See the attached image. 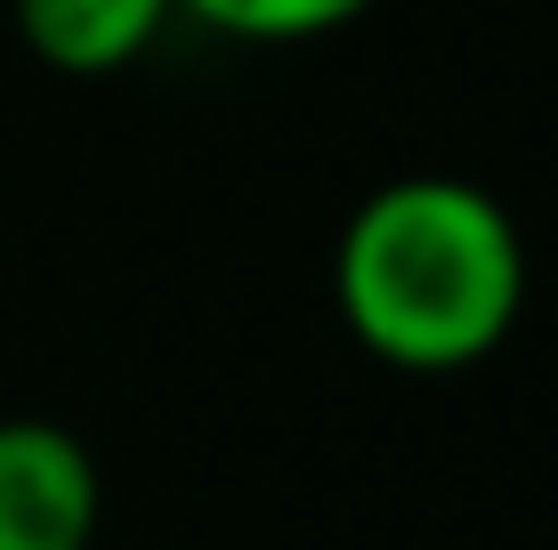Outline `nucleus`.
I'll return each instance as SVG.
<instances>
[{
	"mask_svg": "<svg viewBox=\"0 0 558 550\" xmlns=\"http://www.w3.org/2000/svg\"><path fill=\"white\" fill-rule=\"evenodd\" d=\"M332 300L364 356L470 372L526 316V235L510 203L453 170L380 179L332 243Z\"/></svg>",
	"mask_w": 558,
	"mask_h": 550,
	"instance_id": "1",
	"label": "nucleus"
},
{
	"mask_svg": "<svg viewBox=\"0 0 558 550\" xmlns=\"http://www.w3.org/2000/svg\"><path fill=\"white\" fill-rule=\"evenodd\" d=\"M106 478L65 421H0V550H98Z\"/></svg>",
	"mask_w": 558,
	"mask_h": 550,
	"instance_id": "2",
	"label": "nucleus"
},
{
	"mask_svg": "<svg viewBox=\"0 0 558 550\" xmlns=\"http://www.w3.org/2000/svg\"><path fill=\"white\" fill-rule=\"evenodd\" d=\"M9 16H16V41L49 73L106 82V73H130L162 41L179 0H9Z\"/></svg>",
	"mask_w": 558,
	"mask_h": 550,
	"instance_id": "3",
	"label": "nucleus"
},
{
	"mask_svg": "<svg viewBox=\"0 0 558 550\" xmlns=\"http://www.w3.org/2000/svg\"><path fill=\"white\" fill-rule=\"evenodd\" d=\"M380 0H179V16H195L219 41H252V49H283V41H324V33L356 25Z\"/></svg>",
	"mask_w": 558,
	"mask_h": 550,
	"instance_id": "4",
	"label": "nucleus"
}]
</instances>
